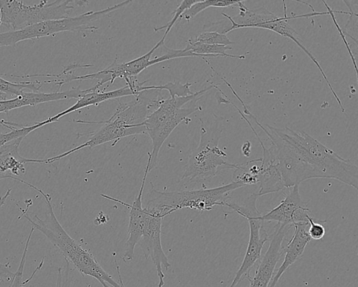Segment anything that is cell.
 <instances>
[{"label":"cell","mask_w":358,"mask_h":287,"mask_svg":"<svg viewBox=\"0 0 358 287\" xmlns=\"http://www.w3.org/2000/svg\"><path fill=\"white\" fill-rule=\"evenodd\" d=\"M278 136L312 172L315 178H331L358 188V167L303 131L264 125Z\"/></svg>","instance_id":"cell-1"},{"label":"cell","mask_w":358,"mask_h":287,"mask_svg":"<svg viewBox=\"0 0 358 287\" xmlns=\"http://www.w3.org/2000/svg\"><path fill=\"white\" fill-rule=\"evenodd\" d=\"M150 113L148 102L141 98L127 103H120L113 114L106 121L90 122L76 120L84 124L103 123V126L93 132L83 144L63 153L45 160V164L52 163L84 148L94 146L113 141L114 146L120 139L131 135L146 134L144 121Z\"/></svg>","instance_id":"cell-2"},{"label":"cell","mask_w":358,"mask_h":287,"mask_svg":"<svg viewBox=\"0 0 358 287\" xmlns=\"http://www.w3.org/2000/svg\"><path fill=\"white\" fill-rule=\"evenodd\" d=\"M35 229L43 233L62 253L64 259L73 265L83 276L94 278L103 287H125L119 266L117 265L119 278L117 282L101 266L90 251L83 248L67 233L53 211L48 212L44 219L38 218Z\"/></svg>","instance_id":"cell-3"},{"label":"cell","mask_w":358,"mask_h":287,"mask_svg":"<svg viewBox=\"0 0 358 287\" xmlns=\"http://www.w3.org/2000/svg\"><path fill=\"white\" fill-rule=\"evenodd\" d=\"M213 88L214 84L211 83L188 96L162 98L158 107L148 115L144 126L152 144L147 162L149 172L157 166L159 150L166 139L180 122L201 109L196 105V102Z\"/></svg>","instance_id":"cell-4"},{"label":"cell","mask_w":358,"mask_h":287,"mask_svg":"<svg viewBox=\"0 0 358 287\" xmlns=\"http://www.w3.org/2000/svg\"><path fill=\"white\" fill-rule=\"evenodd\" d=\"M245 186L238 181L217 187L196 190L159 191L152 187L145 208L163 217L181 209H190L200 212L212 210L216 206H225L230 194Z\"/></svg>","instance_id":"cell-5"},{"label":"cell","mask_w":358,"mask_h":287,"mask_svg":"<svg viewBox=\"0 0 358 287\" xmlns=\"http://www.w3.org/2000/svg\"><path fill=\"white\" fill-rule=\"evenodd\" d=\"M200 141L189 155L185 172L181 177L186 183L210 181L223 169H235L238 164L231 163L224 158L227 153L218 146L222 132L217 121L207 127L201 120Z\"/></svg>","instance_id":"cell-6"},{"label":"cell","mask_w":358,"mask_h":287,"mask_svg":"<svg viewBox=\"0 0 358 287\" xmlns=\"http://www.w3.org/2000/svg\"><path fill=\"white\" fill-rule=\"evenodd\" d=\"M87 1H41L29 6L18 0H0V26L18 30L39 22L69 17L75 6H83Z\"/></svg>","instance_id":"cell-7"},{"label":"cell","mask_w":358,"mask_h":287,"mask_svg":"<svg viewBox=\"0 0 358 287\" xmlns=\"http://www.w3.org/2000/svg\"><path fill=\"white\" fill-rule=\"evenodd\" d=\"M129 3V0L123 1L99 10H90L75 17L45 21L18 30L0 33V47L13 46L22 41L48 36L63 31L96 30L98 27L92 24L93 22Z\"/></svg>","instance_id":"cell-8"},{"label":"cell","mask_w":358,"mask_h":287,"mask_svg":"<svg viewBox=\"0 0 358 287\" xmlns=\"http://www.w3.org/2000/svg\"><path fill=\"white\" fill-rule=\"evenodd\" d=\"M164 38H162L147 53L136 59L120 64L116 63V59L110 66L97 72L83 76H75L73 80L98 79L97 85L100 88L105 83H113L117 78H124L127 85L132 87L131 81L148 67L162 62L187 57L184 49L176 50L164 45Z\"/></svg>","instance_id":"cell-9"},{"label":"cell","mask_w":358,"mask_h":287,"mask_svg":"<svg viewBox=\"0 0 358 287\" xmlns=\"http://www.w3.org/2000/svg\"><path fill=\"white\" fill-rule=\"evenodd\" d=\"M257 194L252 193L246 199L243 205L230 202L225 206L245 218L249 224V239L242 262L236 271L235 276L229 287H236L243 279L248 278L250 272L255 263L261 257L262 250L264 244L270 239L264 227V221L259 218L261 215L256 206Z\"/></svg>","instance_id":"cell-10"},{"label":"cell","mask_w":358,"mask_h":287,"mask_svg":"<svg viewBox=\"0 0 358 287\" xmlns=\"http://www.w3.org/2000/svg\"><path fill=\"white\" fill-rule=\"evenodd\" d=\"M146 210L147 217L137 245L141 248L145 258L150 259L155 265L159 279L158 287H163L165 284L163 268L167 270L171 267L161 241L162 220L164 217Z\"/></svg>","instance_id":"cell-11"},{"label":"cell","mask_w":358,"mask_h":287,"mask_svg":"<svg viewBox=\"0 0 358 287\" xmlns=\"http://www.w3.org/2000/svg\"><path fill=\"white\" fill-rule=\"evenodd\" d=\"M148 173V166L146 164L140 189L131 204L126 203L108 195L101 194L103 198L117 202L129 209L127 239L122 257L124 262H129L134 258L135 247L141 238L142 229L147 217L148 211L145 207L142 206V197Z\"/></svg>","instance_id":"cell-12"},{"label":"cell","mask_w":358,"mask_h":287,"mask_svg":"<svg viewBox=\"0 0 358 287\" xmlns=\"http://www.w3.org/2000/svg\"><path fill=\"white\" fill-rule=\"evenodd\" d=\"M299 186H294L289 190L280 203L259 218L265 221H274L277 224L292 226L296 223H306L310 216V209L306 202L302 200Z\"/></svg>","instance_id":"cell-13"},{"label":"cell","mask_w":358,"mask_h":287,"mask_svg":"<svg viewBox=\"0 0 358 287\" xmlns=\"http://www.w3.org/2000/svg\"><path fill=\"white\" fill-rule=\"evenodd\" d=\"M287 227L282 224L275 225L266 251L259 262L253 276L248 278L249 287H268L275 266L283 253L282 242Z\"/></svg>","instance_id":"cell-14"},{"label":"cell","mask_w":358,"mask_h":287,"mask_svg":"<svg viewBox=\"0 0 358 287\" xmlns=\"http://www.w3.org/2000/svg\"><path fill=\"white\" fill-rule=\"evenodd\" d=\"M90 90V88L81 90L80 87H78L62 92H22L21 94L17 97L6 100H0V113H6L11 110L27 106H36L45 102L68 99H78L87 93ZM0 125L7 128L9 125V122L1 120Z\"/></svg>","instance_id":"cell-15"},{"label":"cell","mask_w":358,"mask_h":287,"mask_svg":"<svg viewBox=\"0 0 358 287\" xmlns=\"http://www.w3.org/2000/svg\"><path fill=\"white\" fill-rule=\"evenodd\" d=\"M142 85H143V82H138L132 87L125 85L114 90L101 92L97 91L99 88L96 84L93 87L90 88V90L87 93L78 98L73 105L57 115L48 118L45 120L42 121V122L43 125H45L49 123L58 121L62 117L75 111L92 105H97L109 99H117L125 96H136L141 92L139 91V88Z\"/></svg>","instance_id":"cell-16"},{"label":"cell","mask_w":358,"mask_h":287,"mask_svg":"<svg viewBox=\"0 0 358 287\" xmlns=\"http://www.w3.org/2000/svg\"><path fill=\"white\" fill-rule=\"evenodd\" d=\"M284 6V15L283 17H278L275 15H273L270 20L267 22L260 24L257 28L266 29L276 32L277 34L285 36L286 38H290L300 48L303 50V51L310 57V59L313 62V63L316 65V66L320 70L322 77L325 80L328 87L331 91L334 96L336 95V92L332 88L331 83H329L324 71H323L322 66H320L319 62L315 57V56L303 46L301 41L299 38L298 34L294 30V29L291 27L287 20L290 18H309L312 16L322 15L324 13L323 12H315L314 9L312 8L313 13L300 15H292L291 17L287 16L286 12V6L285 1H283Z\"/></svg>","instance_id":"cell-17"},{"label":"cell","mask_w":358,"mask_h":287,"mask_svg":"<svg viewBox=\"0 0 358 287\" xmlns=\"http://www.w3.org/2000/svg\"><path fill=\"white\" fill-rule=\"evenodd\" d=\"M257 139L262 150L258 175L259 187V191L256 192L260 197L277 192L285 187L271 147H266L259 137Z\"/></svg>","instance_id":"cell-18"},{"label":"cell","mask_w":358,"mask_h":287,"mask_svg":"<svg viewBox=\"0 0 358 287\" xmlns=\"http://www.w3.org/2000/svg\"><path fill=\"white\" fill-rule=\"evenodd\" d=\"M22 139L13 140L0 147V180L11 178L25 184L26 181L17 178L25 173V164L45 163L44 160L25 158L20 155L18 148Z\"/></svg>","instance_id":"cell-19"},{"label":"cell","mask_w":358,"mask_h":287,"mask_svg":"<svg viewBox=\"0 0 358 287\" xmlns=\"http://www.w3.org/2000/svg\"><path fill=\"white\" fill-rule=\"evenodd\" d=\"M306 223H296L292 225L294 232L286 246L283 248L285 253L284 260L275 274L273 276L268 287H275L285 272L292 265L303 253L304 250L311 241L308 235Z\"/></svg>","instance_id":"cell-20"},{"label":"cell","mask_w":358,"mask_h":287,"mask_svg":"<svg viewBox=\"0 0 358 287\" xmlns=\"http://www.w3.org/2000/svg\"><path fill=\"white\" fill-rule=\"evenodd\" d=\"M186 50L199 55L202 59L205 57H229L232 58L245 59V55H236L227 53V50H231V46L206 44L194 41L192 38L185 48Z\"/></svg>","instance_id":"cell-21"},{"label":"cell","mask_w":358,"mask_h":287,"mask_svg":"<svg viewBox=\"0 0 358 287\" xmlns=\"http://www.w3.org/2000/svg\"><path fill=\"white\" fill-rule=\"evenodd\" d=\"M241 0H199L196 3L193 4L189 8L186 10L181 15L180 20L182 18L189 21L194 18L197 14L210 7L225 8L231 6H237Z\"/></svg>","instance_id":"cell-22"},{"label":"cell","mask_w":358,"mask_h":287,"mask_svg":"<svg viewBox=\"0 0 358 287\" xmlns=\"http://www.w3.org/2000/svg\"><path fill=\"white\" fill-rule=\"evenodd\" d=\"M43 84L44 83H41L38 81L13 83L0 77V92L15 97L21 94L24 92V89L38 92Z\"/></svg>","instance_id":"cell-23"},{"label":"cell","mask_w":358,"mask_h":287,"mask_svg":"<svg viewBox=\"0 0 358 287\" xmlns=\"http://www.w3.org/2000/svg\"><path fill=\"white\" fill-rule=\"evenodd\" d=\"M192 85V83H185V84H182L178 81L176 82H170L164 85H143L141 88V90H166L169 91L170 97H185L190 94H192V92L190 90V87Z\"/></svg>","instance_id":"cell-24"},{"label":"cell","mask_w":358,"mask_h":287,"mask_svg":"<svg viewBox=\"0 0 358 287\" xmlns=\"http://www.w3.org/2000/svg\"><path fill=\"white\" fill-rule=\"evenodd\" d=\"M42 126L41 122H40L30 126H22L20 128L16 127L6 134L0 133V147L13 140L20 138L24 139L29 133L41 127Z\"/></svg>","instance_id":"cell-25"},{"label":"cell","mask_w":358,"mask_h":287,"mask_svg":"<svg viewBox=\"0 0 358 287\" xmlns=\"http://www.w3.org/2000/svg\"><path fill=\"white\" fill-rule=\"evenodd\" d=\"M192 39L196 42L213 45L231 46L234 43L227 34L216 31H204Z\"/></svg>","instance_id":"cell-26"},{"label":"cell","mask_w":358,"mask_h":287,"mask_svg":"<svg viewBox=\"0 0 358 287\" xmlns=\"http://www.w3.org/2000/svg\"><path fill=\"white\" fill-rule=\"evenodd\" d=\"M199 0H184L180 4V5L176 8V9L173 12V17L171 20L166 24L162 27L154 28L155 31H158L165 29V32L164 34L163 38H166V35L171 30L173 26L176 24V22L180 20L181 15L183 13L189 8L193 4L196 3Z\"/></svg>","instance_id":"cell-27"},{"label":"cell","mask_w":358,"mask_h":287,"mask_svg":"<svg viewBox=\"0 0 358 287\" xmlns=\"http://www.w3.org/2000/svg\"><path fill=\"white\" fill-rule=\"evenodd\" d=\"M32 235V232H30L29 234L28 238L27 239L24 248L22 253V255L19 264V267L17 270V271L14 273L13 278L12 279V281L9 286V287H23V286L25 284L24 281H22V277H23V272L24 270V265L26 262V258H27V253L28 251V246L30 242V239Z\"/></svg>","instance_id":"cell-28"},{"label":"cell","mask_w":358,"mask_h":287,"mask_svg":"<svg viewBox=\"0 0 358 287\" xmlns=\"http://www.w3.org/2000/svg\"><path fill=\"white\" fill-rule=\"evenodd\" d=\"M325 220H320L310 216L308 220L309 228L307 230L311 239L320 240L325 234V228L324 223Z\"/></svg>","instance_id":"cell-29"},{"label":"cell","mask_w":358,"mask_h":287,"mask_svg":"<svg viewBox=\"0 0 358 287\" xmlns=\"http://www.w3.org/2000/svg\"><path fill=\"white\" fill-rule=\"evenodd\" d=\"M72 282L71 270L70 263L65 260L63 267H59L56 287H70Z\"/></svg>","instance_id":"cell-30"},{"label":"cell","mask_w":358,"mask_h":287,"mask_svg":"<svg viewBox=\"0 0 358 287\" xmlns=\"http://www.w3.org/2000/svg\"><path fill=\"white\" fill-rule=\"evenodd\" d=\"M323 4H324V6H326L327 9V12L329 13V15H330L332 18V20L335 24V25L336 26L337 29H338V31H339L340 33V35L342 37L343 40V42L348 50V52L350 53V57H351V59L352 61V63L354 64V66H355V71H356V74H357V65H356V62H355V57L348 46V43L347 42V41L345 40V35L343 34V32L341 31L339 25L338 24V22H336V20H335V15H334V10H332L329 6L328 4L326 3L325 1H322Z\"/></svg>","instance_id":"cell-31"},{"label":"cell","mask_w":358,"mask_h":287,"mask_svg":"<svg viewBox=\"0 0 358 287\" xmlns=\"http://www.w3.org/2000/svg\"><path fill=\"white\" fill-rule=\"evenodd\" d=\"M8 265V263L2 264L0 262V286L2 283L10 284L13 278L14 273L10 270Z\"/></svg>","instance_id":"cell-32"},{"label":"cell","mask_w":358,"mask_h":287,"mask_svg":"<svg viewBox=\"0 0 358 287\" xmlns=\"http://www.w3.org/2000/svg\"><path fill=\"white\" fill-rule=\"evenodd\" d=\"M251 143L250 142V141H245L244 142V144H243L242 147H241V151H242V153L245 156V157H249L250 155V150H251Z\"/></svg>","instance_id":"cell-33"},{"label":"cell","mask_w":358,"mask_h":287,"mask_svg":"<svg viewBox=\"0 0 358 287\" xmlns=\"http://www.w3.org/2000/svg\"><path fill=\"white\" fill-rule=\"evenodd\" d=\"M10 192H11V189L10 188V189H8L6 191V194L4 195H3L2 197H0V209L4 204L6 200H7L8 196L10 195Z\"/></svg>","instance_id":"cell-34"}]
</instances>
